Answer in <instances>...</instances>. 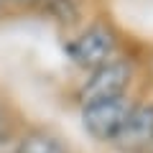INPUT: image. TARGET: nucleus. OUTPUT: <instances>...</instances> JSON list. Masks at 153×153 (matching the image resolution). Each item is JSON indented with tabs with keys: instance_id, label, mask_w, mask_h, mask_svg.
<instances>
[{
	"instance_id": "obj_9",
	"label": "nucleus",
	"mask_w": 153,
	"mask_h": 153,
	"mask_svg": "<svg viewBox=\"0 0 153 153\" xmlns=\"http://www.w3.org/2000/svg\"><path fill=\"white\" fill-rule=\"evenodd\" d=\"M143 153H153V151H143Z\"/></svg>"
},
{
	"instance_id": "obj_7",
	"label": "nucleus",
	"mask_w": 153,
	"mask_h": 153,
	"mask_svg": "<svg viewBox=\"0 0 153 153\" xmlns=\"http://www.w3.org/2000/svg\"><path fill=\"white\" fill-rule=\"evenodd\" d=\"M16 143H18V138L0 130V153H16Z\"/></svg>"
},
{
	"instance_id": "obj_6",
	"label": "nucleus",
	"mask_w": 153,
	"mask_h": 153,
	"mask_svg": "<svg viewBox=\"0 0 153 153\" xmlns=\"http://www.w3.org/2000/svg\"><path fill=\"white\" fill-rule=\"evenodd\" d=\"M51 10H54V16L59 18L61 23H74V21H76V16H79L76 0H54Z\"/></svg>"
},
{
	"instance_id": "obj_1",
	"label": "nucleus",
	"mask_w": 153,
	"mask_h": 153,
	"mask_svg": "<svg viewBox=\"0 0 153 153\" xmlns=\"http://www.w3.org/2000/svg\"><path fill=\"white\" fill-rule=\"evenodd\" d=\"M133 82V64L125 59H110L102 66L92 69L87 74V79L82 82L76 97L82 105L89 102H100V100H112V97H123L128 92Z\"/></svg>"
},
{
	"instance_id": "obj_3",
	"label": "nucleus",
	"mask_w": 153,
	"mask_h": 153,
	"mask_svg": "<svg viewBox=\"0 0 153 153\" xmlns=\"http://www.w3.org/2000/svg\"><path fill=\"white\" fill-rule=\"evenodd\" d=\"M115 51H117V38H115V33L107 26H92L82 36H76L74 41L66 44L69 59L87 71H92L97 66H102L105 61L115 59Z\"/></svg>"
},
{
	"instance_id": "obj_5",
	"label": "nucleus",
	"mask_w": 153,
	"mask_h": 153,
	"mask_svg": "<svg viewBox=\"0 0 153 153\" xmlns=\"http://www.w3.org/2000/svg\"><path fill=\"white\" fill-rule=\"evenodd\" d=\"M16 153H69V146L49 130H28L18 138Z\"/></svg>"
},
{
	"instance_id": "obj_8",
	"label": "nucleus",
	"mask_w": 153,
	"mask_h": 153,
	"mask_svg": "<svg viewBox=\"0 0 153 153\" xmlns=\"http://www.w3.org/2000/svg\"><path fill=\"white\" fill-rule=\"evenodd\" d=\"M0 125H3V110H0Z\"/></svg>"
},
{
	"instance_id": "obj_4",
	"label": "nucleus",
	"mask_w": 153,
	"mask_h": 153,
	"mask_svg": "<svg viewBox=\"0 0 153 153\" xmlns=\"http://www.w3.org/2000/svg\"><path fill=\"white\" fill-rule=\"evenodd\" d=\"M112 146L125 153L153 151V102H133Z\"/></svg>"
},
{
	"instance_id": "obj_2",
	"label": "nucleus",
	"mask_w": 153,
	"mask_h": 153,
	"mask_svg": "<svg viewBox=\"0 0 153 153\" xmlns=\"http://www.w3.org/2000/svg\"><path fill=\"white\" fill-rule=\"evenodd\" d=\"M130 107H133V102L128 94L82 105V128L97 143H112L117 138V133H120Z\"/></svg>"
}]
</instances>
